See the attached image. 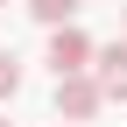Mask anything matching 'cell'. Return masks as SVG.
I'll return each instance as SVG.
<instances>
[{
	"label": "cell",
	"instance_id": "1",
	"mask_svg": "<svg viewBox=\"0 0 127 127\" xmlns=\"http://www.w3.org/2000/svg\"><path fill=\"white\" fill-rule=\"evenodd\" d=\"M99 106H106V92H99V78H92V71L57 78V120H92Z\"/></svg>",
	"mask_w": 127,
	"mask_h": 127
},
{
	"label": "cell",
	"instance_id": "2",
	"mask_svg": "<svg viewBox=\"0 0 127 127\" xmlns=\"http://www.w3.org/2000/svg\"><path fill=\"white\" fill-rule=\"evenodd\" d=\"M92 64V35L78 21H64V28H50V71L57 78H71V71H85Z\"/></svg>",
	"mask_w": 127,
	"mask_h": 127
},
{
	"label": "cell",
	"instance_id": "3",
	"mask_svg": "<svg viewBox=\"0 0 127 127\" xmlns=\"http://www.w3.org/2000/svg\"><path fill=\"white\" fill-rule=\"evenodd\" d=\"M85 71L99 78V92H106V99H127V35H120V42H106V50H92Z\"/></svg>",
	"mask_w": 127,
	"mask_h": 127
},
{
	"label": "cell",
	"instance_id": "4",
	"mask_svg": "<svg viewBox=\"0 0 127 127\" xmlns=\"http://www.w3.org/2000/svg\"><path fill=\"white\" fill-rule=\"evenodd\" d=\"M28 14H35L42 28H64V21L78 14V0H28Z\"/></svg>",
	"mask_w": 127,
	"mask_h": 127
},
{
	"label": "cell",
	"instance_id": "5",
	"mask_svg": "<svg viewBox=\"0 0 127 127\" xmlns=\"http://www.w3.org/2000/svg\"><path fill=\"white\" fill-rule=\"evenodd\" d=\"M14 92H21V57L0 50V99H14Z\"/></svg>",
	"mask_w": 127,
	"mask_h": 127
},
{
	"label": "cell",
	"instance_id": "6",
	"mask_svg": "<svg viewBox=\"0 0 127 127\" xmlns=\"http://www.w3.org/2000/svg\"><path fill=\"white\" fill-rule=\"evenodd\" d=\"M0 7H14V0H0Z\"/></svg>",
	"mask_w": 127,
	"mask_h": 127
},
{
	"label": "cell",
	"instance_id": "7",
	"mask_svg": "<svg viewBox=\"0 0 127 127\" xmlns=\"http://www.w3.org/2000/svg\"><path fill=\"white\" fill-rule=\"evenodd\" d=\"M0 127H7V120H0Z\"/></svg>",
	"mask_w": 127,
	"mask_h": 127
}]
</instances>
